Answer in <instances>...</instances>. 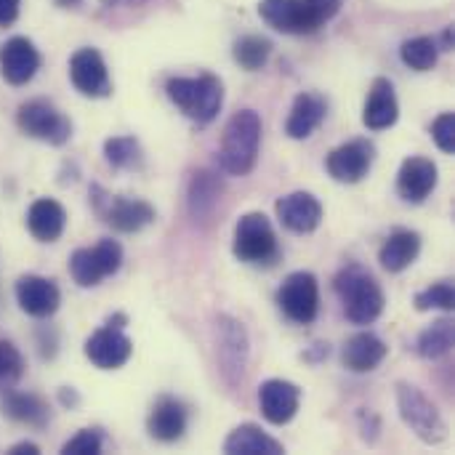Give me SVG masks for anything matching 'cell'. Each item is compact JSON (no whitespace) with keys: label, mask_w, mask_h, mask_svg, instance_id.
I'll use <instances>...</instances> for the list:
<instances>
[{"label":"cell","mask_w":455,"mask_h":455,"mask_svg":"<svg viewBox=\"0 0 455 455\" xmlns=\"http://www.w3.org/2000/svg\"><path fill=\"white\" fill-rule=\"evenodd\" d=\"M261 149V117L256 109H240L229 117L221 147H219V165L229 176H248L256 168Z\"/></svg>","instance_id":"1"},{"label":"cell","mask_w":455,"mask_h":455,"mask_svg":"<svg viewBox=\"0 0 455 455\" xmlns=\"http://www.w3.org/2000/svg\"><path fill=\"white\" fill-rule=\"evenodd\" d=\"M333 288L341 299V307H344V315L349 323L355 325H371L381 317L384 312V291L379 285V280L365 272L360 264H349L344 267L336 280H333Z\"/></svg>","instance_id":"2"},{"label":"cell","mask_w":455,"mask_h":455,"mask_svg":"<svg viewBox=\"0 0 455 455\" xmlns=\"http://www.w3.org/2000/svg\"><path fill=\"white\" fill-rule=\"evenodd\" d=\"M261 19L285 35H312L339 13L331 0H261Z\"/></svg>","instance_id":"3"},{"label":"cell","mask_w":455,"mask_h":455,"mask_svg":"<svg viewBox=\"0 0 455 455\" xmlns=\"http://www.w3.org/2000/svg\"><path fill=\"white\" fill-rule=\"evenodd\" d=\"M168 99L195 123H211L224 104V85L216 75L200 77H173L165 85Z\"/></svg>","instance_id":"4"},{"label":"cell","mask_w":455,"mask_h":455,"mask_svg":"<svg viewBox=\"0 0 455 455\" xmlns=\"http://www.w3.org/2000/svg\"><path fill=\"white\" fill-rule=\"evenodd\" d=\"M397 408H400V419L405 421V427L427 445H440L448 437V424L443 419V413L437 411V405L413 384L400 381L397 384Z\"/></svg>","instance_id":"5"},{"label":"cell","mask_w":455,"mask_h":455,"mask_svg":"<svg viewBox=\"0 0 455 455\" xmlns=\"http://www.w3.org/2000/svg\"><path fill=\"white\" fill-rule=\"evenodd\" d=\"M232 251L240 261H245L251 267H272L280 259V245H277L272 221L259 211L240 216V221L235 227Z\"/></svg>","instance_id":"6"},{"label":"cell","mask_w":455,"mask_h":455,"mask_svg":"<svg viewBox=\"0 0 455 455\" xmlns=\"http://www.w3.org/2000/svg\"><path fill=\"white\" fill-rule=\"evenodd\" d=\"M91 195H93L91 197L93 211L117 232L133 235L155 221V208L147 200H136L125 195H107L101 187H91Z\"/></svg>","instance_id":"7"},{"label":"cell","mask_w":455,"mask_h":455,"mask_svg":"<svg viewBox=\"0 0 455 455\" xmlns=\"http://www.w3.org/2000/svg\"><path fill=\"white\" fill-rule=\"evenodd\" d=\"M16 125L21 128V133L32 136L37 141H45L51 147H61L72 136V123L45 99H29V101L19 104Z\"/></svg>","instance_id":"8"},{"label":"cell","mask_w":455,"mask_h":455,"mask_svg":"<svg viewBox=\"0 0 455 455\" xmlns=\"http://www.w3.org/2000/svg\"><path fill=\"white\" fill-rule=\"evenodd\" d=\"M123 264V248L120 243L104 237L93 248H77L69 256V275L80 288H93L104 277L115 275Z\"/></svg>","instance_id":"9"},{"label":"cell","mask_w":455,"mask_h":455,"mask_svg":"<svg viewBox=\"0 0 455 455\" xmlns=\"http://www.w3.org/2000/svg\"><path fill=\"white\" fill-rule=\"evenodd\" d=\"M277 304L283 315L296 325H309L320 312V285L312 272H293L277 291Z\"/></svg>","instance_id":"10"},{"label":"cell","mask_w":455,"mask_h":455,"mask_svg":"<svg viewBox=\"0 0 455 455\" xmlns=\"http://www.w3.org/2000/svg\"><path fill=\"white\" fill-rule=\"evenodd\" d=\"M216 355H219V365H221V376L229 387H235L243 376H245V365H248V333L243 328V323L221 315L216 320Z\"/></svg>","instance_id":"11"},{"label":"cell","mask_w":455,"mask_h":455,"mask_svg":"<svg viewBox=\"0 0 455 455\" xmlns=\"http://www.w3.org/2000/svg\"><path fill=\"white\" fill-rule=\"evenodd\" d=\"M376 160V147L368 139H352L341 147H336L328 157H325V171L331 173V179L341 181V184H357L368 176L371 165Z\"/></svg>","instance_id":"12"},{"label":"cell","mask_w":455,"mask_h":455,"mask_svg":"<svg viewBox=\"0 0 455 455\" xmlns=\"http://www.w3.org/2000/svg\"><path fill=\"white\" fill-rule=\"evenodd\" d=\"M83 352L99 371H117L131 360L133 341L123 333V328L104 323V328H99L96 333L88 336Z\"/></svg>","instance_id":"13"},{"label":"cell","mask_w":455,"mask_h":455,"mask_svg":"<svg viewBox=\"0 0 455 455\" xmlns=\"http://www.w3.org/2000/svg\"><path fill=\"white\" fill-rule=\"evenodd\" d=\"M69 80L83 96H91V99H104L112 91L104 56L96 48H80V51L72 53V59H69Z\"/></svg>","instance_id":"14"},{"label":"cell","mask_w":455,"mask_h":455,"mask_svg":"<svg viewBox=\"0 0 455 455\" xmlns=\"http://www.w3.org/2000/svg\"><path fill=\"white\" fill-rule=\"evenodd\" d=\"M40 69V51L27 37H11L0 45V75L8 85H27Z\"/></svg>","instance_id":"15"},{"label":"cell","mask_w":455,"mask_h":455,"mask_svg":"<svg viewBox=\"0 0 455 455\" xmlns=\"http://www.w3.org/2000/svg\"><path fill=\"white\" fill-rule=\"evenodd\" d=\"M277 219L296 235H312L323 224V203L312 192H291L275 205Z\"/></svg>","instance_id":"16"},{"label":"cell","mask_w":455,"mask_h":455,"mask_svg":"<svg viewBox=\"0 0 455 455\" xmlns=\"http://www.w3.org/2000/svg\"><path fill=\"white\" fill-rule=\"evenodd\" d=\"M299 405H301V389L296 384H291V381L269 379L259 389L261 416L275 427H283V424L293 421V416L299 413Z\"/></svg>","instance_id":"17"},{"label":"cell","mask_w":455,"mask_h":455,"mask_svg":"<svg viewBox=\"0 0 455 455\" xmlns=\"http://www.w3.org/2000/svg\"><path fill=\"white\" fill-rule=\"evenodd\" d=\"M16 301L21 312H27L29 317L45 320L59 309L61 293L53 280L40 277V275H24L16 280Z\"/></svg>","instance_id":"18"},{"label":"cell","mask_w":455,"mask_h":455,"mask_svg":"<svg viewBox=\"0 0 455 455\" xmlns=\"http://www.w3.org/2000/svg\"><path fill=\"white\" fill-rule=\"evenodd\" d=\"M437 165L429 157H408L397 173V192L405 203H424L437 187Z\"/></svg>","instance_id":"19"},{"label":"cell","mask_w":455,"mask_h":455,"mask_svg":"<svg viewBox=\"0 0 455 455\" xmlns=\"http://www.w3.org/2000/svg\"><path fill=\"white\" fill-rule=\"evenodd\" d=\"M147 432L157 443H176L187 432V408L176 397H160L147 419Z\"/></svg>","instance_id":"20"},{"label":"cell","mask_w":455,"mask_h":455,"mask_svg":"<svg viewBox=\"0 0 455 455\" xmlns=\"http://www.w3.org/2000/svg\"><path fill=\"white\" fill-rule=\"evenodd\" d=\"M397 117H400V104H397L395 85L387 77H376L363 109V123L371 131H387L397 123Z\"/></svg>","instance_id":"21"},{"label":"cell","mask_w":455,"mask_h":455,"mask_svg":"<svg viewBox=\"0 0 455 455\" xmlns=\"http://www.w3.org/2000/svg\"><path fill=\"white\" fill-rule=\"evenodd\" d=\"M387 352H389V347L376 333L363 331V333H355L344 344L341 360H344V368L352 373H371L387 360Z\"/></svg>","instance_id":"22"},{"label":"cell","mask_w":455,"mask_h":455,"mask_svg":"<svg viewBox=\"0 0 455 455\" xmlns=\"http://www.w3.org/2000/svg\"><path fill=\"white\" fill-rule=\"evenodd\" d=\"M67 227V211L51 197H40L27 211V229L37 243H56Z\"/></svg>","instance_id":"23"},{"label":"cell","mask_w":455,"mask_h":455,"mask_svg":"<svg viewBox=\"0 0 455 455\" xmlns=\"http://www.w3.org/2000/svg\"><path fill=\"white\" fill-rule=\"evenodd\" d=\"M325 112H328V104L323 96L317 93H299L293 99V107H291V115H288V123H285V133L296 141L301 139H309L320 123L325 120Z\"/></svg>","instance_id":"24"},{"label":"cell","mask_w":455,"mask_h":455,"mask_svg":"<svg viewBox=\"0 0 455 455\" xmlns=\"http://www.w3.org/2000/svg\"><path fill=\"white\" fill-rule=\"evenodd\" d=\"M419 253H421V235L411 229H397L384 240L379 251V261L387 272L400 275L419 259Z\"/></svg>","instance_id":"25"},{"label":"cell","mask_w":455,"mask_h":455,"mask_svg":"<svg viewBox=\"0 0 455 455\" xmlns=\"http://www.w3.org/2000/svg\"><path fill=\"white\" fill-rule=\"evenodd\" d=\"M224 453L229 455H283L285 448L269 437L267 432H261V427L256 424H243L237 429L229 432L227 443H224Z\"/></svg>","instance_id":"26"},{"label":"cell","mask_w":455,"mask_h":455,"mask_svg":"<svg viewBox=\"0 0 455 455\" xmlns=\"http://www.w3.org/2000/svg\"><path fill=\"white\" fill-rule=\"evenodd\" d=\"M3 416L11 419L13 424L43 429L51 421L48 405L37 395H24V392H8L3 400Z\"/></svg>","instance_id":"27"},{"label":"cell","mask_w":455,"mask_h":455,"mask_svg":"<svg viewBox=\"0 0 455 455\" xmlns=\"http://www.w3.org/2000/svg\"><path fill=\"white\" fill-rule=\"evenodd\" d=\"M219 200H221V184H219V179L213 173H208V171L195 173L192 181H189V197H187V205H189L192 219L195 221L208 219L216 211Z\"/></svg>","instance_id":"28"},{"label":"cell","mask_w":455,"mask_h":455,"mask_svg":"<svg viewBox=\"0 0 455 455\" xmlns=\"http://www.w3.org/2000/svg\"><path fill=\"white\" fill-rule=\"evenodd\" d=\"M453 320H437V323H432V325L419 336L416 352H419V357H424V360H440V357H445V355L453 349Z\"/></svg>","instance_id":"29"},{"label":"cell","mask_w":455,"mask_h":455,"mask_svg":"<svg viewBox=\"0 0 455 455\" xmlns=\"http://www.w3.org/2000/svg\"><path fill=\"white\" fill-rule=\"evenodd\" d=\"M104 157L112 168L117 171H136L141 168L144 163V155H141V147L133 136H115V139H107L104 144Z\"/></svg>","instance_id":"30"},{"label":"cell","mask_w":455,"mask_h":455,"mask_svg":"<svg viewBox=\"0 0 455 455\" xmlns=\"http://www.w3.org/2000/svg\"><path fill=\"white\" fill-rule=\"evenodd\" d=\"M400 59L405 67H411L416 72H429L440 59V45L432 37H411L403 43Z\"/></svg>","instance_id":"31"},{"label":"cell","mask_w":455,"mask_h":455,"mask_svg":"<svg viewBox=\"0 0 455 455\" xmlns=\"http://www.w3.org/2000/svg\"><path fill=\"white\" fill-rule=\"evenodd\" d=\"M269 53H272V43L267 37H259V35H248V37H240L235 43V61L248 72L261 69L267 64Z\"/></svg>","instance_id":"32"},{"label":"cell","mask_w":455,"mask_h":455,"mask_svg":"<svg viewBox=\"0 0 455 455\" xmlns=\"http://www.w3.org/2000/svg\"><path fill=\"white\" fill-rule=\"evenodd\" d=\"M419 312H429V309H443V312H453L455 307V288L451 280H440L435 285H429L427 291L416 293L413 299Z\"/></svg>","instance_id":"33"},{"label":"cell","mask_w":455,"mask_h":455,"mask_svg":"<svg viewBox=\"0 0 455 455\" xmlns=\"http://www.w3.org/2000/svg\"><path fill=\"white\" fill-rule=\"evenodd\" d=\"M24 373L21 352L11 341H0V395H8Z\"/></svg>","instance_id":"34"},{"label":"cell","mask_w":455,"mask_h":455,"mask_svg":"<svg viewBox=\"0 0 455 455\" xmlns=\"http://www.w3.org/2000/svg\"><path fill=\"white\" fill-rule=\"evenodd\" d=\"M104 445V437L99 429H80L72 440H67L61 445L64 455H99Z\"/></svg>","instance_id":"35"},{"label":"cell","mask_w":455,"mask_h":455,"mask_svg":"<svg viewBox=\"0 0 455 455\" xmlns=\"http://www.w3.org/2000/svg\"><path fill=\"white\" fill-rule=\"evenodd\" d=\"M432 139L435 144L445 152L455 155V115L453 112H443L435 123H432Z\"/></svg>","instance_id":"36"},{"label":"cell","mask_w":455,"mask_h":455,"mask_svg":"<svg viewBox=\"0 0 455 455\" xmlns=\"http://www.w3.org/2000/svg\"><path fill=\"white\" fill-rule=\"evenodd\" d=\"M21 0H0V27H11L19 19Z\"/></svg>","instance_id":"37"},{"label":"cell","mask_w":455,"mask_h":455,"mask_svg":"<svg viewBox=\"0 0 455 455\" xmlns=\"http://www.w3.org/2000/svg\"><path fill=\"white\" fill-rule=\"evenodd\" d=\"M8 455H40V448L35 445V443H16V445H11L8 448Z\"/></svg>","instance_id":"38"},{"label":"cell","mask_w":455,"mask_h":455,"mask_svg":"<svg viewBox=\"0 0 455 455\" xmlns=\"http://www.w3.org/2000/svg\"><path fill=\"white\" fill-rule=\"evenodd\" d=\"M59 400H61V405H67V408H77V405H80L77 392H75V389H69V387H64V389L59 392Z\"/></svg>","instance_id":"39"},{"label":"cell","mask_w":455,"mask_h":455,"mask_svg":"<svg viewBox=\"0 0 455 455\" xmlns=\"http://www.w3.org/2000/svg\"><path fill=\"white\" fill-rule=\"evenodd\" d=\"M453 48V27H445L443 29V51H451Z\"/></svg>","instance_id":"40"},{"label":"cell","mask_w":455,"mask_h":455,"mask_svg":"<svg viewBox=\"0 0 455 455\" xmlns=\"http://www.w3.org/2000/svg\"><path fill=\"white\" fill-rule=\"evenodd\" d=\"M61 8H75V5H80V0H56Z\"/></svg>","instance_id":"41"},{"label":"cell","mask_w":455,"mask_h":455,"mask_svg":"<svg viewBox=\"0 0 455 455\" xmlns=\"http://www.w3.org/2000/svg\"><path fill=\"white\" fill-rule=\"evenodd\" d=\"M331 3H336V5H341V0H331Z\"/></svg>","instance_id":"42"}]
</instances>
